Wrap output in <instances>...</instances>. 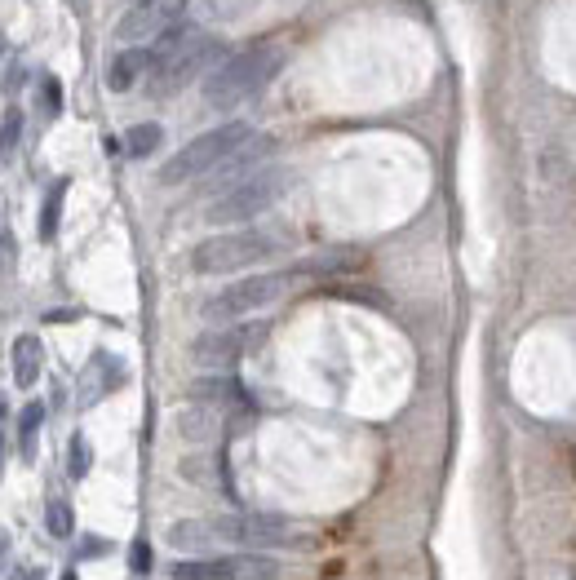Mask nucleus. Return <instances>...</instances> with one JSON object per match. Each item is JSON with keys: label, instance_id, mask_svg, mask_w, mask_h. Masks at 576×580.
<instances>
[{"label": "nucleus", "instance_id": "1", "mask_svg": "<svg viewBox=\"0 0 576 580\" xmlns=\"http://www.w3.org/2000/svg\"><path fill=\"white\" fill-rule=\"evenodd\" d=\"M280 67H284V49L271 45V40H253V45L235 49V54H226L218 67H213V76L204 80V102H209L213 111L240 107V102H249L257 89L271 85Z\"/></svg>", "mask_w": 576, "mask_h": 580}, {"label": "nucleus", "instance_id": "2", "mask_svg": "<svg viewBox=\"0 0 576 580\" xmlns=\"http://www.w3.org/2000/svg\"><path fill=\"white\" fill-rule=\"evenodd\" d=\"M147 54H151V93L156 98H173L204 67H213L222 58V40L200 36V31H187V27H169Z\"/></svg>", "mask_w": 576, "mask_h": 580}, {"label": "nucleus", "instance_id": "3", "mask_svg": "<svg viewBox=\"0 0 576 580\" xmlns=\"http://www.w3.org/2000/svg\"><path fill=\"white\" fill-rule=\"evenodd\" d=\"M249 138H253V124L226 120V124H218V129H209V133H200V138H191L182 151H173L169 160L160 164L156 178L164 186H182V182H191V178H204V173H213L226 160V155H235Z\"/></svg>", "mask_w": 576, "mask_h": 580}, {"label": "nucleus", "instance_id": "4", "mask_svg": "<svg viewBox=\"0 0 576 580\" xmlns=\"http://www.w3.org/2000/svg\"><path fill=\"white\" fill-rule=\"evenodd\" d=\"M275 240L271 231H226V235H209L191 248V271L195 275H235L249 271V266L275 257Z\"/></svg>", "mask_w": 576, "mask_h": 580}, {"label": "nucleus", "instance_id": "5", "mask_svg": "<svg viewBox=\"0 0 576 580\" xmlns=\"http://www.w3.org/2000/svg\"><path fill=\"white\" fill-rule=\"evenodd\" d=\"M284 186H288V173L284 169H257L244 182L218 191V200L204 209V217H209L213 226H240V222H249V217L271 209V204L284 195Z\"/></svg>", "mask_w": 576, "mask_h": 580}, {"label": "nucleus", "instance_id": "6", "mask_svg": "<svg viewBox=\"0 0 576 580\" xmlns=\"http://www.w3.org/2000/svg\"><path fill=\"white\" fill-rule=\"evenodd\" d=\"M288 279L293 275H244V279H235V284H226L222 293H213L209 302L200 306V315L209 319V324H240V319H249L257 310L280 302Z\"/></svg>", "mask_w": 576, "mask_h": 580}, {"label": "nucleus", "instance_id": "7", "mask_svg": "<svg viewBox=\"0 0 576 580\" xmlns=\"http://www.w3.org/2000/svg\"><path fill=\"white\" fill-rule=\"evenodd\" d=\"M266 333H271V324H262V319L218 324L191 341V359L204 368H231V364H240L244 355H253V350L266 341Z\"/></svg>", "mask_w": 576, "mask_h": 580}, {"label": "nucleus", "instance_id": "8", "mask_svg": "<svg viewBox=\"0 0 576 580\" xmlns=\"http://www.w3.org/2000/svg\"><path fill=\"white\" fill-rule=\"evenodd\" d=\"M187 0H129L125 14L116 18L120 45H142V40H160L169 27H178Z\"/></svg>", "mask_w": 576, "mask_h": 580}, {"label": "nucleus", "instance_id": "9", "mask_svg": "<svg viewBox=\"0 0 576 580\" xmlns=\"http://www.w3.org/2000/svg\"><path fill=\"white\" fill-rule=\"evenodd\" d=\"M213 532L222 541H235V545H249V550H271V545H297L293 527L275 514H231V519H218Z\"/></svg>", "mask_w": 576, "mask_h": 580}, {"label": "nucleus", "instance_id": "10", "mask_svg": "<svg viewBox=\"0 0 576 580\" xmlns=\"http://www.w3.org/2000/svg\"><path fill=\"white\" fill-rule=\"evenodd\" d=\"M271 151H275V142H271V138H257V133H253V138L244 142L240 151L226 155L218 169H213V173H218V178H213V186H235V182H244V178H249V169H257V164H262Z\"/></svg>", "mask_w": 576, "mask_h": 580}, {"label": "nucleus", "instance_id": "11", "mask_svg": "<svg viewBox=\"0 0 576 580\" xmlns=\"http://www.w3.org/2000/svg\"><path fill=\"white\" fill-rule=\"evenodd\" d=\"M116 386H125V364L120 359H111V355H94L89 359V372H85V381H80V403H98L102 395H111Z\"/></svg>", "mask_w": 576, "mask_h": 580}, {"label": "nucleus", "instance_id": "12", "mask_svg": "<svg viewBox=\"0 0 576 580\" xmlns=\"http://www.w3.org/2000/svg\"><path fill=\"white\" fill-rule=\"evenodd\" d=\"M142 76H151V54H147L142 45H129L125 54L111 58V67H107V89H111V93H129Z\"/></svg>", "mask_w": 576, "mask_h": 580}, {"label": "nucleus", "instance_id": "13", "mask_svg": "<svg viewBox=\"0 0 576 580\" xmlns=\"http://www.w3.org/2000/svg\"><path fill=\"white\" fill-rule=\"evenodd\" d=\"M191 403H209V408H222V403H244V386L226 372H209V377H195L187 386Z\"/></svg>", "mask_w": 576, "mask_h": 580}, {"label": "nucleus", "instance_id": "14", "mask_svg": "<svg viewBox=\"0 0 576 580\" xmlns=\"http://www.w3.org/2000/svg\"><path fill=\"white\" fill-rule=\"evenodd\" d=\"M40 364H45V350H40V337L36 333H23L9 350V368H14V386L18 390H32L36 377H40Z\"/></svg>", "mask_w": 576, "mask_h": 580}, {"label": "nucleus", "instance_id": "15", "mask_svg": "<svg viewBox=\"0 0 576 580\" xmlns=\"http://www.w3.org/2000/svg\"><path fill=\"white\" fill-rule=\"evenodd\" d=\"M218 408H209V403H191V408L178 412V434L187 443H213L218 439Z\"/></svg>", "mask_w": 576, "mask_h": 580}, {"label": "nucleus", "instance_id": "16", "mask_svg": "<svg viewBox=\"0 0 576 580\" xmlns=\"http://www.w3.org/2000/svg\"><path fill=\"white\" fill-rule=\"evenodd\" d=\"M355 266H359L355 248H333V253H320V257H306V262H297L288 275H342V271H355Z\"/></svg>", "mask_w": 576, "mask_h": 580}, {"label": "nucleus", "instance_id": "17", "mask_svg": "<svg viewBox=\"0 0 576 580\" xmlns=\"http://www.w3.org/2000/svg\"><path fill=\"white\" fill-rule=\"evenodd\" d=\"M213 541H218L213 523H195V519H187V523H173V527H169V545H173V550H182V554H204Z\"/></svg>", "mask_w": 576, "mask_h": 580}, {"label": "nucleus", "instance_id": "18", "mask_svg": "<svg viewBox=\"0 0 576 580\" xmlns=\"http://www.w3.org/2000/svg\"><path fill=\"white\" fill-rule=\"evenodd\" d=\"M173 580H231V563H226V554L218 558H182V563L169 567Z\"/></svg>", "mask_w": 576, "mask_h": 580}, {"label": "nucleus", "instance_id": "19", "mask_svg": "<svg viewBox=\"0 0 576 580\" xmlns=\"http://www.w3.org/2000/svg\"><path fill=\"white\" fill-rule=\"evenodd\" d=\"M231 563V580H275L284 572L271 554H226Z\"/></svg>", "mask_w": 576, "mask_h": 580}, {"label": "nucleus", "instance_id": "20", "mask_svg": "<svg viewBox=\"0 0 576 580\" xmlns=\"http://www.w3.org/2000/svg\"><path fill=\"white\" fill-rule=\"evenodd\" d=\"M63 200H67V178H58L45 191V204H40V240H54L58 222H63Z\"/></svg>", "mask_w": 576, "mask_h": 580}, {"label": "nucleus", "instance_id": "21", "mask_svg": "<svg viewBox=\"0 0 576 580\" xmlns=\"http://www.w3.org/2000/svg\"><path fill=\"white\" fill-rule=\"evenodd\" d=\"M40 421H45V403H40V399H32L23 412H18V452H23V457H32V452H36Z\"/></svg>", "mask_w": 576, "mask_h": 580}, {"label": "nucleus", "instance_id": "22", "mask_svg": "<svg viewBox=\"0 0 576 580\" xmlns=\"http://www.w3.org/2000/svg\"><path fill=\"white\" fill-rule=\"evenodd\" d=\"M160 138H164L160 124H133V129L125 133V151L133 155V160H147V155L160 147Z\"/></svg>", "mask_w": 576, "mask_h": 580}, {"label": "nucleus", "instance_id": "23", "mask_svg": "<svg viewBox=\"0 0 576 580\" xmlns=\"http://www.w3.org/2000/svg\"><path fill=\"white\" fill-rule=\"evenodd\" d=\"M18 142H23V111L9 107L5 116H0V155H5V160H14Z\"/></svg>", "mask_w": 576, "mask_h": 580}, {"label": "nucleus", "instance_id": "24", "mask_svg": "<svg viewBox=\"0 0 576 580\" xmlns=\"http://www.w3.org/2000/svg\"><path fill=\"white\" fill-rule=\"evenodd\" d=\"M89 465H94V448H89L85 434H71V448H67V474L71 479H85Z\"/></svg>", "mask_w": 576, "mask_h": 580}, {"label": "nucleus", "instance_id": "25", "mask_svg": "<svg viewBox=\"0 0 576 580\" xmlns=\"http://www.w3.org/2000/svg\"><path fill=\"white\" fill-rule=\"evenodd\" d=\"M45 527H49V536L67 541L71 527H76V519H71V505H67V501H49V505H45Z\"/></svg>", "mask_w": 576, "mask_h": 580}, {"label": "nucleus", "instance_id": "26", "mask_svg": "<svg viewBox=\"0 0 576 580\" xmlns=\"http://www.w3.org/2000/svg\"><path fill=\"white\" fill-rule=\"evenodd\" d=\"M40 111H45L49 120H54L58 111H63V85H58L54 76H45V80H40Z\"/></svg>", "mask_w": 576, "mask_h": 580}, {"label": "nucleus", "instance_id": "27", "mask_svg": "<svg viewBox=\"0 0 576 580\" xmlns=\"http://www.w3.org/2000/svg\"><path fill=\"white\" fill-rule=\"evenodd\" d=\"M182 474H187L191 483H213V461L209 457H187L182 461Z\"/></svg>", "mask_w": 576, "mask_h": 580}, {"label": "nucleus", "instance_id": "28", "mask_svg": "<svg viewBox=\"0 0 576 580\" xmlns=\"http://www.w3.org/2000/svg\"><path fill=\"white\" fill-rule=\"evenodd\" d=\"M133 567H138V572L151 567V545L147 541H133Z\"/></svg>", "mask_w": 576, "mask_h": 580}, {"label": "nucleus", "instance_id": "29", "mask_svg": "<svg viewBox=\"0 0 576 580\" xmlns=\"http://www.w3.org/2000/svg\"><path fill=\"white\" fill-rule=\"evenodd\" d=\"M5 563H9V532H0V572H5Z\"/></svg>", "mask_w": 576, "mask_h": 580}, {"label": "nucleus", "instance_id": "30", "mask_svg": "<svg viewBox=\"0 0 576 580\" xmlns=\"http://www.w3.org/2000/svg\"><path fill=\"white\" fill-rule=\"evenodd\" d=\"M14 580H45V572H23V576H14Z\"/></svg>", "mask_w": 576, "mask_h": 580}, {"label": "nucleus", "instance_id": "31", "mask_svg": "<svg viewBox=\"0 0 576 580\" xmlns=\"http://www.w3.org/2000/svg\"><path fill=\"white\" fill-rule=\"evenodd\" d=\"M63 580H76V572H67V576H63Z\"/></svg>", "mask_w": 576, "mask_h": 580}]
</instances>
